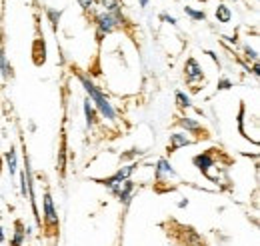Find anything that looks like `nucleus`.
I'll return each instance as SVG.
<instances>
[{"label": "nucleus", "instance_id": "f257e3e1", "mask_svg": "<svg viewBox=\"0 0 260 246\" xmlns=\"http://www.w3.org/2000/svg\"><path fill=\"white\" fill-rule=\"evenodd\" d=\"M80 82H82L84 90H86V94H88V100H90V102H94V108H96L98 112H100L104 118L114 120V118H116V112H114L112 104L108 102V98L102 94V90L98 88L96 84H94L88 76H84V74H80Z\"/></svg>", "mask_w": 260, "mask_h": 246}, {"label": "nucleus", "instance_id": "f03ea898", "mask_svg": "<svg viewBox=\"0 0 260 246\" xmlns=\"http://www.w3.org/2000/svg\"><path fill=\"white\" fill-rule=\"evenodd\" d=\"M122 22H124V20H122V16H120V14H110V12H102V14H98L96 16L98 40H102V36H104V34L116 30Z\"/></svg>", "mask_w": 260, "mask_h": 246}, {"label": "nucleus", "instance_id": "7ed1b4c3", "mask_svg": "<svg viewBox=\"0 0 260 246\" xmlns=\"http://www.w3.org/2000/svg\"><path fill=\"white\" fill-rule=\"evenodd\" d=\"M42 218H44V224L48 230H54L58 228L60 220H58V212H56V206H54V200L52 196L46 192L44 194V204H42Z\"/></svg>", "mask_w": 260, "mask_h": 246}, {"label": "nucleus", "instance_id": "20e7f679", "mask_svg": "<svg viewBox=\"0 0 260 246\" xmlns=\"http://www.w3.org/2000/svg\"><path fill=\"white\" fill-rule=\"evenodd\" d=\"M110 188V192L112 194H116L118 196V200L124 204V206H128L130 204V196H132V190H134V182L132 180H122V182H116V184L108 186Z\"/></svg>", "mask_w": 260, "mask_h": 246}, {"label": "nucleus", "instance_id": "39448f33", "mask_svg": "<svg viewBox=\"0 0 260 246\" xmlns=\"http://www.w3.org/2000/svg\"><path fill=\"white\" fill-rule=\"evenodd\" d=\"M154 176L158 182H164V180H170V178H176V172L172 168V164L166 160V158H160L156 162V170H154Z\"/></svg>", "mask_w": 260, "mask_h": 246}, {"label": "nucleus", "instance_id": "423d86ee", "mask_svg": "<svg viewBox=\"0 0 260 246\" xmlns=\"http://www.w3.org/2000/svg\"><path fill=\"white\" fill-rule=\"evenodd\" d=\"M134 168H136V164H128V166H122L116 174H112L110 178H104V180H100V184L104 186H112L116 184V182H122V180H128L130 174L134 172Z\"/></svg>", "mask_w": 260, "mask_h": 246}, {"label": "nucleus", "instance_id": "0eeeda50", "mask_svg": "<svg viewBox=\"0 0 260 246\" xmlns=\"http://www.w3.org/2000/svg\"><path fill=\"white\" fill-rule=\"evenodd\" d=\"M194 166L202 172V174H206L208 176V170H210V166H214V156L212 152H202V154H196L194 156Z\"/></svg>", "mask_w": 260, "mask_h": 246}, {"label": "nucleus", "instance_id": "6e6552de", "mask_svg": "<svg viewBox=\"0 0 260 246\" xmlns=\"http://www.w3.org/2000/svg\"><path fill=\"white\" fill-rule=\"evenodd\" d=\"M184 70H186V82H188V84H192L196 80H202V78H204L202 68L198 66V62H196L194 58H188V60H186Z\"/></svg>", "mask_w": 260, "mask_h": 246}, {"label": "nucleus", "instance_id": "1a4fd4ad", "mask_svg": "<svg viewBox=\"0 0 260 246\" xmlns=\"http://www.w3.org/2000/svg\"><path fill=\"white\" fill-rule=\"evenodd\" d=\"M192 144V140L184 134V132H176V134H170V144H168V152H176L178 148L182 146H188Z\"/></svg>", "mask_w": 260, "mask_h": 246}, {"label": "nucleus", "instance_id": "9d476101", "mask_svg": "<svg viewBox=\"0 0 260 246\" xmlns=\"http://www.w3.org/2000/svg\"><path fill=\"white\" fill-rule=\"evenodd\" d=\"M182 246H204V240L196 230L184 228L182 230Z\"/></svg>", "mask_w": 260, "mask_h": 246}, {"label": "nucleus", "instance_id": "9b49d317", "mask_svg": "<svg viewBox=\"0 0 260 246\" xmlns=\"http://www.w3.org/2000/svg\"><path fill=\"white\" fill-rule=\"evenodd\" d=\"M178 124H180L188 134H200V132H202V126H200V122H196L194 118L182 116V118H178Z\"/></svg>", "mask_w": 260, "mask_h": 246}, {"label": "nucleus", "instance_id": "f8f14e48", "mask_svg": "<svg viewBox=\"0 0 260 246\" xmlns=\"http://www.w3.org/2000/svg\"><path fill=\"white\" fill-rule=\"evenodd\" d=\"M84 116H86V126H94L98 120V110L94 108V104H90V100H84Z\"/></svg>", "mask_w": 260, "mask_h": 246}, {"label": "nucleus", "instance_id": "ddd939ff", "mask_svg": "<svg viewBox=\"0 0 260 246\" xmlns=\"http://www.w3.org/2000/svg\"><path fill=\"white\" fill-rule=\"evenodd\" d=\"M24 236H26V230H24L22 222L18 220V222H16V230H14V236H12V240H10V246H22L24 244Z\"/></svg>", "mask_w": 260, "mask_h": 246}, {"label": "nucleus", "instance_id": "4468645a", "mask_svg": "<svg viewBox=\"0 0 260 246\" xmlns=\"http://www.w3.org/2000/svg\"><path fill=\"white\" fill-rule=\"evenodd\" d=\"M216 18H218V22H230L232 20V12H230V8H228L226 4H218V8H216Z\"/></svg>", "mask_w": 260, "mask_h": 246}, {"label": "nucleus", "instance_id": "2eb2a0df", "mask_svg": "<svg viewBox=\"0 0 260 246\" xmlns=\"http://www.w3.org/2000/svg\"><path fill=\"white\" fill-rule=\"evenodd\" d=\"M0 72H2V76H4V78H10V74H12V68H10L8 60H6L4 50H0Z\"/></svg>", "mask_w": 260, "mask_h": 246}, {"label": "nucleus", "instance_id": "dca6fc26", "mask_svg": "<svg viewBox=\"0 0 260 246\" xmlns=\"http://www.w3.org/2000/svg\"><path fill=\"white\" fill-rule=\"evenodd\" d=\"M6 164H8V172H10V176H14V174H16V152H14L12 148L6 152Z\"/></svg>", "mask_w": 260, "mask_h": 246}, {"label": "nucleus", "instance_id": "f3484780", "mask_svg": "<svg viewBox=\"0 0 260 246\" xmlns=\"http://www.w3.org/2000/svg\"><path fill=\"white\" fill-rule=\"evenodd\" d=\"M46 14H48V18H50V24H52V28L56 30V28H58V20H60V16H62V10H54V8H48V10H46Z\"/></svg>", "mask_w": 260, "mask_h": 246}, {"label": "nucleus", "instance_id": "a211bd4d", "mask_svg": "<svg viewBox=\"0 0 260 246\" xmlns=\"http://www.w3.org/2000/svg\"><path fill=\"white\" fill-rule=\"evenodd\" d=\"M176 104H178L180 108H190V106H192L190 98H188L184 93H176Z\"/></svg>", "mask_w": 260, "mask_h": 246}, {"label": "nucleus", "instance_id": "6ab92c4d", "mask_svg": "<svg viewBox=\"0 0 260 246\" xmlns=\"http://www.w3.org/2000/svg\"><path fill=\"white\" fill-rule=\"evenodd\" d=\"M64 168H66V148L64 144L60 146V156H58V170H60V174H64Z\"/></svg>", "mask_w": 260, "mask_h": 246}, {"label": "nucleus", "instance_id": "aec40b11", "mask_svg": "<svg viewBox=\"0 0 260 246\" xmlns=\"http://www.w3.org/2000/svg\"><path fill=\"white\" fill-rule=\"evenodd\" d=\"M186 14L192 18V20H204L206 16H204V12H198V10H192L190 6H186Z\"/></svg>", "mask_w": 260, "mask_h": 246}, {"label": "nucleus", "instance_id": "412c9836", "mask_svg": "<svg viewBox=\"0 0 260 246\" xmlns=\"http://www.w3.org/2000/svg\"><path fill=\"white\" fill-rule=\"evenodd\" d=\"M142 150H136V148H132L130 152H122V158H134V156H140Z\"/></svg>", "mask_w": 260, "mask_h": 246}, {"label": "nucleus", "instance_id": "4be33fe9", "mask_svg": "<svg viewBox=\"0 0 260 246\" xmlns=\"http://www.w3.org/2000/svg\"><path fill=\"white\" fill-rule=\"evenodd\" d=\"M78 2H80V6H82L84 10H90L92 4H94V0H78Z\"/></svg>", "mask_w": 260, "mask_h": 246}, {"label": "nucleus", "instance_id": "5701e85b", "mask_svg": "<svg viewBox=\"0 0 260 246\" xmlns=\"http://www.w3.org/2000/svg\"><path fill=\"white\" fill-rule=\"evenodd\" d=\"M230 86H232L230 80H220V82H218V90H228Z\"/></svg>", "mask_w": 260, "mask_h": 246}, {"label": "nucleus", "instance_id": "b1692460", "mask_svg": "<svg viewBox=\"0 0 260 246\" xmlns=\"http://www.w3.org/2000/svg\"><path fill=\"white\" fill-rule=\"evenodd\" d=\"M246 54H248V58H252V60H256V50H252L250 46H246Z\"/></svg>", "mask_w": 260, "mask_h": 246}, {"label": "nucleus", "instance_id": "393cba45", "mask_svg": "<svg viewBox=\"0 0 260 246\" xmlns=\"http://www.w3.org/2000/svg\"><path fill=\"white\" fill-rule=\"evenodd\" d=\"M160 18H162V20H166V22H170V24H176V18H174V16H168V14H162Z\"/></svg>", "mask_w": 260, "mask_h": 246}, {"label": "nucleus", "instance_id": "a878e982", "mask_svg": "<svg viewBox=\"0 0 260 246\" xmlns=\"http://www.w3.org/2000/svg\"><path fill=\"white\" fill-rule=\"evenodd\" d=\"M206 54H210V58H212V60H214V62H218V58H216V54H214V52H212V50H208V52H206Z\"/></svg>", "mask_w": 260, "mask_h": 246}, {"label": "nucleus", "instance_id": "bb28decb", "mask_svg": "<svg viewBox=\"0 0 260 246\" xmlns=\"http://www.w3.org/2000/svg\"><path fill=\"white\" fill-rule=\"evenodd\" d=\"M4 240V232H2V228H0V242Z\"/></svg>", "mask_w": 260, "mask_h": 246}, {"label": "nucleus", "instance_id": "cd10ccee", "mask_svg": "<svg viewBox=\"0 0 260 246\" xmlns=\"http://www.w3.org/2000/svg\"><path fill=\"white\" fill-rule=\"evenodd\" d=\"M140 4H142V6H146V4H148V0H140Z\"/></svg>", "mask_w": 260, "mask_h": 246}]
</instances>
